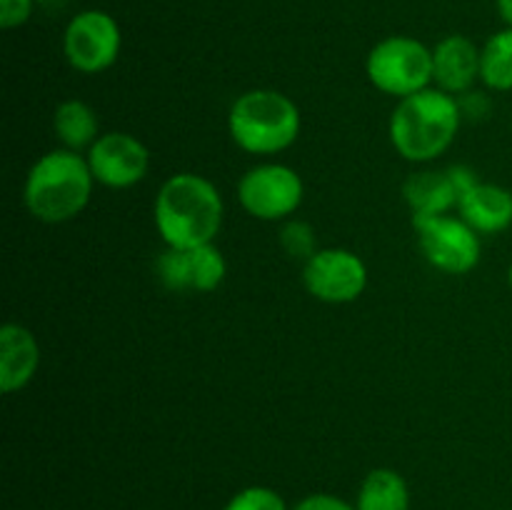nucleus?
Segmentation results:
<instances>
[{
    "instance_id": "obj_1",
    "label": "nucleus",
    "mask_w": 512,
    "mask_h": 510,
    "mask_svg": "<svg viewBox=\"0 0 512 510\" xmlns=\"http://www.w3.org/2000/svg\"><path fill=\"white\" fill-rule=\"evenodd\" d=\"M223 218V195L200 173H173L155 193L153 223L165 248L215 243Z\"/></svg>"
},
{
    "instance_id": "obj_2",
    "label": "nucleus",
    "mask_w": 512,
    "mask_h": 510,
    "mask_svg": "<svg viewBox=\"0 0 512 510\" xmlns=\"http://www.w3.org/2000/svg\"><path fill=\"white\" fill-rule=\"evenodd\" d=\"M463 123L458 98L430 85L398 100L390 113L388 135L400 158L415 165H428L448 153Z\"/></svg>"
},
{
    "instance_id": "obj_3",
    "label": "nucleus",
    "mask_w": 512,
    "mask_h": 510,
    "mask_svg": "<svg viewBox=\"0 0 512 510\" xmlns=\"http://www.w3.org/2000/svg\"><path fill=\"white\" fill-rule=\"evenodd\" d=\"M95 185L85 153L58 145L30 165L23 183V203L40 223H70L88 208Z\"/></svg>"
},
{
    "instance_id": "obj_4",
    "label": "nucleus",
    "mask_w": 512,
    "mask_h": 510,
    "mask_svg": "<svg viewBox=\"0 0 512 510\" xmlns=\"http://www.w3.org/2000/svg\"><path fill=\"white\" fill-rule=\"evenodd\" d=\"M303 130L298 103L283 90L253 88L240 93L228 110V133L243 153L273 158L293 148Z\"/></svg>"
},
{
    "instance_id": "obj_5",
    "label": "nucleus",
    "mask_w": 512,
    "mask_h": 510,
    "mask_svg": "<svg viewBox=\"0 0 512 510\" xmlns=\"http://www.w3.org/2000/svg\"><path fill=\"white\" fill-rule=\"evenodd\" d=\"M365 73L380 93L403 100L433 85V48L410 35H390L370 48Z\"/></svg>"
},
{
    "instance_id": "obj_6",
    "label": "nucleus",
    "mask_w": 512,
    "mask_h": 510,
    "mask_svg": "<svg viewBox=\"0 0 512 510\" xmlns=\"http://www.w3.org/2000/svg\"><path fill=\"white\" fill-rule=\"evenodd\" d=\"M238 200L245 213L263 223H283L293 218L305 200L300 173L278 160H265L245 170L238 180Z\"/></svg>"
},
{
    "instance_id": "obj_7",
    "label": "nucleus",
    "mask_w": 512,
    "mask_h": 510,
    "mask_svg": "<svg viewBox=\"0 0 512 510\" xmlns=\"http://www.w3.org/2000/svg\"><path fill=\"white\" fill-rule=\"evenodd\" d=\"M420 253L435 270L445 275L473 273L483 258L480 233H475L458 213L413 215Z\"/></svg>"
},
{
    "instance_id": "obj_8",
    "label": "nucleus",
    "mask_w": 512,
    "mask_h": 510,
    "mask_svg": "<svg viewBox=\"0 0 512 510\" xmlns=\"http://www.w3.org/2000/svg\"><path fill=\"white\" fill-rule=\"evenodd\" d=\"M123 48L118 20L105 10H80L63 33V55L73 70L100 75L115 65Z\"/></svg>"
},
{
    "instance_id": "obj_9",
    "label": "nucleus",
    "mask_w": 512,
    "mask_h": 510,
    "mask_svg": "<svg viewBox=\"0 0 512 510\" xmlns=\"http://www.w3.org/2000/svg\"><path fill=\"white\" fill-rule=\"evenodd\" d=\"M303 285L315 300L328 305L355 303L368 288V265L348 248H320L303 263Z\"/></svg>"
},
{
    "instance_id": "obj_10",
    "label": "nucleus",
    "mask_w": 512,
    "mask_h": 510,
    "mask_svg": "<svg viewBox=\"0 0 512 510\" xmlns=\"http://www.w3.org/2000/svg\"><path fill=\"white\" fill-rule=\"evenodd\" d=\"M95 183L110 190H128L143 183L150 170L148 145L133 133L110 130L85 153Z\"/></svg>"
},
{
    "instance_id": "obj_11",
    "label": "nucleus",
    "mask_w": 512,
    "mask_h": 510,
    "mask_svg": "<svg viewBox=\"0 0 512 510\" xmlns=\"http://www.w3.org/2000/svg\"><path fill=\"white\" fill-rule=\"evenodd\" d=\"M158 280L175 293H213L228 275V260L215 243L198 248H165L155 260Z\"/></svg>"
},
{
    "instance_id": "obj_12",
    "label": "nucleus",
    "mask_w": 512,
    "mask_h": 510,
    "mask_svg": "<svg viewBox=\"0 0 512 510\" xmlns=\"http://www.w3.org/2000/svg\"><path fill=\"white\" fill-rule=\"evenodd\" d=\"M480 80V48L468 35H448L433 48V85L463 95Z\"/></svg>"
},
{
    "instance_id": "obj_13",
    "label": "nucleus",
    "mask_w": 512,
    "mask_h": 510,
    "mask_svg": "<svg viewBox=\"0 0 512 510\" xmlns=\"http://www.w3.org/2000/svg\"><path fill=\"white\" fill-rule=\"evenodd\" d=\"M40 368V343L30 328L5 323L0 328V390L5 395L28 388Z\"/></svg>"
},
{
    "instance_id": "obj_14",
    "label": "nucleus",
    "mask_w": 512,
    "mask_h": 510,
    "mask_svg": "<svg viewBox=\"0 0 512 510\" xmlns=\"http://www.w3.org/2000/svg\"><path fill=\"white\" fill-rule=\"evenodd\" d=\"M455 213L480 235H498L512 225V190L480 180L458 200Z\"/></svg>"
},
{
    "instance_id": "obj_15",
    "label": "nucleus",
    "mask_w": 512,
    "mask_h": 510,
    "mask_svg": "<svg viewBox=\"0 0 512 510\" xmlns=\"http://www.w3.org/2000/svg\"><path fill=\"white\" fill-rule=\"evenodd\" d=\"M403 198L413 215H445L458 208V190L448 168H420L403 183Z\"/></svg>"
},
{
    "instance_id": "obj_16",
    "label": "nucleus",
    "mask_w": 512,
    "mask_h": 510,
    "mask_svg": "<svg viewBox=\"0 0 512 510\" xmlns=\"http://www.w3.org/2000/svg\"><path fill=\"white\" fill-rule=\"evenodd\" d=\"M53 133L60 148L88 153L95 140L100 138V118L90 103L80 98H68L58 103L53 113Z\"/></svg>"
},
{
    "instance_id": "obj_17",
    "label": "nucleus",
    "mask_w": 512,
    "mask_h": 510,
    "mask_svg": "<svg viewBox=\"0 0 512 510\" xmlns=\"http://www.w3.org/2000/svg\"><path fill=\"white\" fill-rule=\"evenodd\" d=\"M355 510H410V485L395 468H373L360 483Z\"/></svg>"
},
{
    "instance_id": "obj_18",
    "label": "nucleus",
    "mask_w": 512,
    "mask_h": 510,
    "mask_svg": "<svg viewBox=\"0 0 512 510\" xmlns=\"http://www.w3.org/2000/svg\"><path fill=\"white\" fill-rule=\"evenodd\" d=\"M480 83L493 93L512 90V28L498 30L480 48Z\"/></svg>"
},
{
    "instance_id": "obj_19",
    "label": "nucleus",
    "mask_w": 512,
    "mask_h": 510,
    "mask_svg": "<svg viewBox=\"0 0 512 510\" xmlns=\"http://www.w3.org/2000/svg\"><path fill=\"white\" fill-rule=\"evenodd\" d=\"M278 243L283 253L290 260H298V263H305V260H310L320 250L318 233H315L313 225L303 218H295V215L280 223Z\"/></svg>"
},
{
    "instance_id": "obj_20",
    "label": "nucleus",
    "mask_w": 512,
    "mask_h": 510,
    "mask_svg": "<svg viewBox=\"0 0 512 510\" xmlns=\"http://www.w3.org/2000/svg\"><path fill=\"white\" fill-rule=\"evenodd\" d=\"M288 500L270 485H248L240 488L233 498L225 503L223 510H290Z\"/></svg>"
},
{
    "instance_id": "obj_21",
    "label": "nucleus",
    "mask_w": 512,
    "mask_h": 510,
    "mask_svg": "<svg viewBox=\"0 0 512 510\" xmlns=\"http://www.w3.org/2000/svg\"><path fill=\"white\" fill-rule=\"evenodd\" d=\"M458 103H460V113H463V120H485L493 110V103H490V95L488 90H468V93L458 95Z\"/></svg>"
},
{
    "instance_id": "obj_22",
    "label": "nucleus",
    "mask_w": 512,
    "mask_h": 510,
    "mask_svg": "<svg viewBox=\"0 0 512 510\" xmlns=\"http://www.w3.org/2000/svg\"><path fill=\"white\" fill-rule=\"evenodd\" d=\"M33 15V0H0V25L13 30L25 25Z\"/></svg>"
},
{
    "instance_id": "obj_23",
    "label": "nucleus",
    "mask_w": 512,
    "mask_h": 510,
    "mask_svg": "<svg viewBox=\"0 0 512 510\" xmlns=\"http://www.w3.org/2000/svg\"><path fill=\"white\" fill-rule=\"evenodd\" d=\"M290 510H355V503L333 493H310L300 498Z\"/></svg>"
},
{
    "instance_id": "obj_24",
    "label": "nucleus",
    "mask_w": 512,
    "mask_h": 510,
    "mask_svg": "<svg viewBox=\"0 0 512 510\" xmlns=\"http://www.w3.org/2000/svg\"><path fill=\"white\" fill-rule=\"evenodd\" d=\"M495 5H498V13L505 20V25L512 28V0H495Z\"/></svg>"
},
{
    "instance_id": "obj_25",
    "label": "nucleus",
    "mask_w": 512,
    "mask_h": 510,
    "mask_svg": "<svg viewBox=\"0 0 512 510\" xmlns=\"http://www.w3.org/2000/svg\"><path fill=\"white\" fill-rule=\"evenodd\" d=\"M508 285H510V290H512V263H510V268H508Z\"/></svg>"
}]
</instances>
